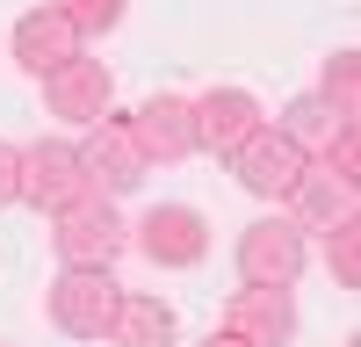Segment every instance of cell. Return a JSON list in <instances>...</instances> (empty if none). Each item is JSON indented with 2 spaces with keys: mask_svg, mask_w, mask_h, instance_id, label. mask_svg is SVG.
Returning <instances> with one entry per match:
<instances>
[{
  "mask_svg": "<svg viewBox=\"0 0 361 347\" xmlns=\"http://www.w3.org/2000/svg\"><path fill=\"white\" fill-rule=\"evenodd\" d=\"M304 166H311V152L296 138H282V130H253L246 145L231 152V174H238V188L246 195H260V202H289V188L304 181Z\"/></svg>",
  "mask_w": 361,
  "mask_h": 347,
  "instance_id": "obj_4",
  "label": "cell"
},
{
  "mask_svg": "<svg viewBox=\"0 0 361 347\" xmlns=\"http://www.w3.org/2000/svg\"><path fill=\"white\" fill-rule=\"evenodd\" d=\"M238 275L260 282V289H296V275H304V224L253 217L238 231Z\"/></svg>",
  "mask_w": 361,
  "mask_h": 347,
  "instance_id": "obj_5",
  "label": "cell"
},
{
  "mask_svg": "<svg viewBox=\"0 0 361 347\" xmlns=\"http://www.w3.org/2000/svg\"><path fill=\"white\" fill-rule=\"evenodd\" d=\"M195 347H246V340H231V333H209V340H195Z\"/></svg>",
  "mask_w": 361,
  "mask_h": 347,
  "instance_id": "obj_21",
  "label": "cell"
},
{
  "mask_svg": "<svg viewBox=\"0 0 361 347\" xmlns=\"http://www.w3.org/2000/svg\"><path fill=\"white\" fill-rule=\"evenodd\" d=\"M188 123H195V152L231 159L238 145L260 130V102L246 95V87H209V95H195V102H188Z\"/></svg>",
  "mask_w": 361,
  "mask_h": 347,
  "instance_id": "obj_10",
  "label": "cell"
},
{
  "mask_svg": "<svg viewBox=\"0 0 361 347\" xmlns=\"http://www.w3.org/2000/svg\"><path fill=\"white\" fill-rule=\"evenodd\" d=\"M44 102H51V116H58V123L94 130L102 116L116 109V73L102 66V58H87V51H80L66 73H51V80H44Z\"/></svg>",
  "mask_w": 361,
  "mask_h": 347,
  "instance_id": "obj_8",
  "label": "cell"
},
{
  "mask_svg": "<svg viewBox=\"0 0 361 347\" xmlns=\"http://www.w3.org/2000/svg\"><path fill=\"white\" fill-rule=\"evenodd\" d=\"M51 8L66 15V22L80 29V37H109V29L130 15V0H51Z\"/></svg>",
  "mask_w": 361,
  "mask_h": 347,
  "instance_id": "obj_17",
  "label": "cell"
},
{
  "mask_svg": "<svg viewBox=\"0 0 361 347\" xmlns=\"http://www.w3.org/2000/svg\"><path fill=\"white\" fill-rule=\"evenodd\" d=\"M130 138H137V152L145 166H173V159H188L195 152V123H188V95H152V102H137L130 116Z\"/></svg>",
  "mask_w": 361,
  "mask_h": 347,
  "instance_id": "obj_11",
  "label": "cell"
},
{
  "mask_svg": "<svg viewBox=\"0 0 361 347\" xmlns=\"http://www.w3.org/2000/svg\"><path fill=\"white\" fill-rule=\"evenodd\" d=\"M8 202H22V145L0 138V210H8Z\"/></svg>",
  "mask_w": 361,
  "mask_h": 347,
  "instance_id": "obj_20",
  "label": "cell"
},
{
  "mask_svg": "<svg viewBox=\"0 0 361 347\" xmlns=\"http://www.w3.org/2000/svg\"><path fill=\"white\" fill-rule=\"evenodd\" d=\"M130 246L152 260V268H195V260L209 253V217L195 210V202H152L137 224H130Z\"/></svg>",
  "mask_w": 361,
  "mask_h": 347,
  "instance_id": "obj_3",
  "label": "cell"
},
{
  "mask_svg": "<svg viewBox=\"0 0 361 347\" xmlns=\"http://www.w3.org/2000/svg\"><path fill=\"white\" fill-rule=\"evenodd\" d=\"M130 246V224L116 217L109 195H80L51 217V253L58 268H116V253Z\"/></svg>",
  "mask_w": 361,
  "mask_h": 347,
  "instance_id": "obj_1",
  "label": "cell"
},
{
  "mask_svg": "<svg viewBox=\"0 0 361 347\" xmlns=\"http://www.w3.org/2000/svg\"><path fill=\"white\" fill-rule=\"evenodd\" d=\"M116 304H123V282L109 268H66L51 282V326L66 340H109Z\"/></svg>",
  "mask_w": 361,
  "mask_h": 347,
  "instance_id": "obj_2",
  "label": "cell"
},
{
  "mask_svg": "<svg viewBox=\"0 0 361 347\" xmlns=\"http://www.w3.org/2000/svg\"><path fill=\"white\" fill-rule=\"evenodd\" d=\"M94 195L87 188V166H80V145L73 138H37L22 152V202H37V210H66V202Z\"/></svg>",
  "mask_w": 361,
  "mask_h": 347,
  "instance_id": "obj_6",
  "label": "cell"
},
{
  "mask_svg": "<svg viewBox=\"0 0 361 347\" xmlns=\"http://www.w3.org/2000/svg\"><path fill=\"white\" fill-rule=\"evenodd\" d=\"M275 130H282V138H296V145H325V138L340 130V116L325 109L318 95H296V102L282 109V123H275Z\"/></svg>",
  "mask_w": 361,
  "mask_h": 347,
  "instance_id": "obj_16",
  "label": "cell"
},
{
  "mask_svg": "<svg viewBox=\"0 0 361 347\" xmlns=\"http://www.w3.org/2000/svg\"><path fill=\"white\" fill-rule=\"evenodd\" d=\"M318 102L340 116V123H354L361 116V51H333L325 58V80H318Z\"/></svg>",
  "mask_w": 361,
  "mask_h": 347,
  "instance_id": "obj_15",
  "label": "cell"
},
{
  "mask_svg": "<svg viewBox=\"0 0 361 347\" xmlns=\"http://www.w3.org/2000/svg\"><path fill=\"white\" fill-rule=\"evenodd\" d=\"M80 166H87V188H94V195H109V202H116V195H130V188L145 181V174H152L123 116H102V123L87 130V145H80Z\"/></svg>",
  "mask_w": 361,
  "mask_h": 347,
  "instance_id": "obj_7",
  "label": "cell"
},
{
  "mask_svg": "<svg viewBox=\"0 0 361 347\" xmlns=\"http://www.w3.org/2000/svg\"><path fill=\"white\" fill-rule=\"evenodd\" d=\"M80 29L58 15V8H29V15H15V29H8V51H15V66L29 73V80H51V73H66L73 58H80Z\"/></svg>",
  "mask_w": 361,
  "mask_h": 347,
  "instance_id": "obj_9",
  "label": "cell"
},
{
  "mask_svg": "<svg viewBox=\"0 0 361 347\" xmlns=\"http://www.w3.org/2000/svg\"><path fill=\"white\" fill-rule=\"evenodd\" d=\"M325 166H333V174H347V181L361 174V130H354V123H340L333 138H325Z\"/></svg>",
  "mask_w": 361,
  "mask_h": 347,
  "instance_id": "obj_19",
  "label": "cell"
},
{
  "mask_svg": "<svg viewBox=\"0 0 361 347\" xmlns=\"http://www.w3.org/2000/svg\"><path fill=\"white\" fill-rule=\"evenodd\" d=\"M289 202H296V217L289 224H318V231H333V224H354V181L347 174H333V166H304V181L289 188Z\"/></svg>",
  "mask_w": 361,
  "mask_h": 347,
  "instance_id": "obj_13",
  "label": "cell"
},
{
  "mask_svg": "<svg viewBox=\"0 0 361 347\" xmlns=\"http://www.w3.org/2000/svg\"><path fill=\"white\" fill-rule=\"evenodd\" d=\"M109 340H116V347H173V340H180V318H173L166 297H152V289H123Z\"/></svg>",
  "mask_w": 361,
  "mask_h": 347,
  "instance_id": "obj_14",
  "label": "cell"
},
{
  "mask_svg": "<svg viewBox=\"0 0 361 347\" xmlns=\"http://www.w3.org/2000/svg\"><path fill=\"white\" fill-rule=\"evenodd\" d=\"M224 333L246 340V347H289V340H296V297H289V289L246 282V289L224 304Z\"/></svg>",
  "mask_w": 361,
  "mask_h": 347,
  "instance_id": "obj_12",
  "label": "cell"
},
{
  "mask_svg": "<svg viewBox=\"0 0 361 347\" xmlns=\"http://www.w3.org/2000/svg\"><path fill=\"white\" fill-rule=\"evenodd\" d=\"M325 260H333V282L340 289H361V217L354 224H333V253H325Z\"/></svg>",
  "mask_w": 361,
  "mask_h": 347,
  "instance_id": "obj_18",
  "label": "cell"
}]
</instances>
